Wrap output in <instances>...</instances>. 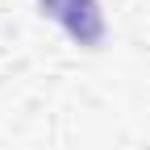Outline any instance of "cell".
I'll return each instance as SVG.
<instances>
[{
    "label": "cell",
    "instance_id": "cell-1",
    "mask_svg": "<svg viewBox=\"0 0 150 150\" xmlns=\"http://www.w3.org/2000/svg\"><path fill=\"white\" fill-rule=\"evenodd\" d=\"M42 17H50L54 25H63L67 38L83 50H100L104 46V13L100 0H38Z\"/></svg>",
    "mask_w": 150,
    "mask_h": 150
}]
</instances>
